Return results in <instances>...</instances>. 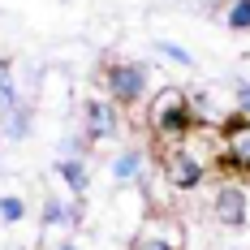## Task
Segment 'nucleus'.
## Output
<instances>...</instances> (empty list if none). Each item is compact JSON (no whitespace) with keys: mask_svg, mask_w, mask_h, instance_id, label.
Here are the masks:
<instances>
[{"mask_svg":"<svg viewBox=\"0 0 250 250\" xmlns=\"http://www.w3.org/2000/svg\"><path fill=\"white\" fill-rule=\"evenodd\" d=\"M0 108H4V112L18 108V86L9 82V74H0Z\"/></svg>","mask_w":250,"mask_h":250,"instance_id":"4468645a","label":"nucleus"},{"mask_svg":"<svg viewBox=\"0 0 250 250\" xmlns=\"http://www.w3.org/2000/svg\"><path fill=\"white\" fill-rule=\"evenodd\" d=\"M225 164L237 173H250V117L225 125Z\"/></svg>","mask_w":250,"mask_h":250,"instance_id":"39448f33","label":"nucleus"},{"mask_svg":"<svg viewBox=\"0 0 250 250\" xmlns=\"http://www.w3.org/2000/svg\"><path fill=\"white\" fill-rule=\"evenodd\" d=\"M61 250H78V246H61Z\"/></svg>","mask_w":250,"mask_h":250,"instance_id":"f3484780","label":"nucleus"},{"mask_svg":"<svg viewBox=\"0 0 250 250\" xmlns=\"http://www.w3.org/2000/svg\"><path fill=\"white\" fill-rule=\"evenodd\" d=\"M22 216H26V203H22V199H0V220L18 225Z\"/></svg>","mask_w":250,"mask_h":250,"instance_id":"f8f14e48","label":"nucleus"},{"mask_svg":"<svg viewBox=\"0 0 250 250\" xmlns=\"http://www.w3.org/2000/svg\"><path fill=\"white\" fill-rule=\"evenodd\" d=\"M138 250H177V246L160 242V237H143V242H138Z\"/></svg>","mask_w":250,"mask_h":250,"instance_id":"dca6fc26","label":"nucleus"},{"mask_svg":"<svg viewBox=\"0 0 250 250\" xmlns=\"http://www.w3.org/2000/svg\"><path fill=\"white\" fill-rule=\"evenodd\" d=\"M237 108L242 117H250V82H237Z\"/></svg>","mask_w":250,"mask_h":250,"instance_id":"2eb2a0df","label":"nucleus"},{"mask_svg":"<svg viewBox=\"0 0 250 250\" xmlns=\"http://www.w3.org/2000/svg\"><path fill=\"white\" fill-rule=\"evenodd\" d=\"M104 86L112 91L117 104H138L147 95V65H138V61H117V65L104 69Z\"/></svg>","mask_w":250,"mask_h":250,"instance_id":"f03ea898","label":"nucleus"},{"mask_svg":"<svg viewBox=\"0 0 250 250\" xmlns=\"http://www.w3.org/2000/svg\"><path fill=\"white\" fill-rule=\"evenodd\" d=\"M164 177H168L173 190H194L203 181V160H194L186 147H173L164 151Z\"/></svg>","mask_w":250,"mask_h":250,"instance_id":"7ed1b4c3","label":"nucleus"},{"mask_svg":"<svg viewBox=\"0 0 250 250\" xmlns=\"http://www.w3.org/2000/svg\"><path fill=\"white\" fill-rule=\"evenodd\" d=\"M151 129H155L164 143H181V138L194 129V112H190V100H186L177 86H164V91L151 100Z\"/></svg>","mask_w":250,"mask_h":250,"instance_id":"f257e3e1","label":"nucleus"},{"mask_svg":"<svg viewBox=\"0 0 250 250\" xmlns=\"http://www.w3.org/2000/svg\"><path fill=\"white\" fill-rule=\"evenodd\" d=\"M112 129H117V112H112V104L91 100V104H86V138H91V143H104Z\"/></svg>","mask_w":250,"mask_h":250,"instance_id":"423d86ee","label":"nucleus"},{"mask_svg":"<svg viewBox=\"0 0 250 250\" xmlns=\"http://www.w3.org/2000/svg\"><path fill=\"white\" fill-rule=\"evenodd\" d=\"M211 216H216L225 229H242L246 216H250L246 190H242V186H220V190H216V203H211Z\"/></svg>","mask_w":250,"mask_h":250,"instance_id":"20e7f679","label":"nucleus"},{"mask_svg":"<svg viewBox=\"0 0 250 250\" xmlns=\"http://www.w3.org/2000/svg\"><path fill=\"white\" fill-rule=\"evenodd\" d=\"M233 30H250V0H237L233 9H229V18H225Z\"/></svg>","mask_w":250,"mask_h":250,"instance_id":"9d476101","label":"nucleus"},{"mask_svg":"<svg viewBox=\"0 0 250 250\" xmlns=\"http://www.w3.org/2000/svg\"><path fill=\"white\" fill-rule=\"evenodd\" d=\"M138 168H143V151H125V155H117V160H112V177H117V181L138 177Z\"/></svg>","mask_w":250,"mask_h":250,"instance_id":"6e6552de","label":"nucleus"},{"mask_svg":"<svg viewBox=\"0 0 250 250\" xmlns=\"http://www.w3.org/2000/svg\"><path fill=\"white\" fill-rule=\"evenodd\" d=\"M155 48L164 52V56H168V61H181V65H186V69H190V65H194V56H190V52L181 48V43H168V39H160V43H155Z\"/></svg>","mask_w":250,"mask_h":250,"instance_id":"ddd939ff","label":"nucleus"},{"mask_svg":"<svg viewBox=\"0 0 250 250\" xmlns=\"http://www.w3.org/2000/svg\"><path fill=\"white\" fill-rule=\"evenodd\" d=\"M65 220H69V207H65L61 199H48V203H43V225H65Z\"/></svg>","mask_w":250,"mask_h":250,"instance_id":"9b49d317","label":"nucleus"},{"mask_svg":"<svg viewBox=\"0 0 250 250\" xmlns=\"http://www.w3.org/2000/svg\"><path fill=\"white\" fill-rule=\"evenodd\" d=\"M56 173L65 177V186H69L74 194H82V190H86V168H82L78 160H61V164H56Z\"/></svg>","mask_w":250,"mask_h":250,"instance_id":"1a4fd4ad","label":"nucleus"},{"mask_svg":"<svg viewBox=\"0 0 250 250\" xmlns=\"http://www.w3.org/2000/svg\"><path fill=\"white\" fill-rule=\"evenodd\" d=\"M0 134H9V138H26V134H30V112H26V108H9L4 121H0Z\"/></svg>","mask_w":250,"mask_h":250,"instance_id":"0eeeda50","label":"nucleus"}]
</instances>
